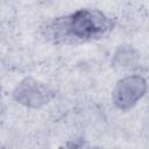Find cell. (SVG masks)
<instances>
[{
    "mask_svg": "<svg viewBox=\"0 0 149 149\" xmlns=\"http://www.w3.org/2000/svg\"><path fill=\"white\" fill-rule=\"evenodd\" d=\"M147 91V83L140 76H130L120 80L113 91V101L120 109L133 107Z\"/></svg>",
    "mask_w": 149,
    "mask_h": 149,
    "instance_id": "obj_2",
    "label": "cell"
},
{
    "mask_svg": "<svg viewBox=\"0 0 149 149\" xmlns=\"http://www.w3.org/2000/svg\"><path fill=\"white\" fill-rule=\"evenodd\" d=\"M51 97L52 92L45 85L31 78L21 81L14 91L15 100L29 107H40L47 104Z\"/></svg>",
    "mask_w": 149,
    "mask_h": 149,
    "instance_id": "obj_3",
    "label": "cell"
},
{
    "mask_svg": "<svg viewBox=\"0 0 149 149\" xmlns=\"http://www.w3.org/2000/svg\"><path fill=\"white\" fill-rule=\"evenodd\" d=\"M56 22L65 28L63 35L76 38H98L109 31L112 21L97 9H79L70 16L57 19Z\"/></svg>",
    "mask_w": 149,
    "mask_h": 149,
    "instance_id": "obj_1",
    "label": "cell"
}]
</instances>
